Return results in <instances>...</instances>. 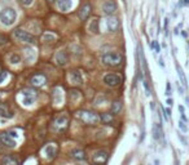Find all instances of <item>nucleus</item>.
<instances>
[{
	"instance_id": "27",
	"label": "nucleus",
	"mask_w": 189,
	"mask_h": 165,
	"mask_svg": "<svg viewBox=\"0 0 189 165\" xmlns=\"http://www.w3.org/2000/svg\"><path fill=\"white\" fill-rule=\"evenodd\" d=\"M43 41L44 43H54L56 41V36L53 34L51 32H45L44 35H43Z\"/></svg>"
},
{
	"instance_id": "42",
	"label": "nucleus",
	"mask_w": 189,
	"mask_h": 165,
	"mask_svg": "<svg viewBox=\"0 0 189 165\" xmlns=\"http://www.w3.org/2000/svg\"><path fill=\"white\" fill-rule=\"evenodd\" d=\"M178 110H179L180 114H185V108H184V106H183V105H180V106L178 107Z\"/></svg>"
},
{
	"instance_id": "31",
	"label": "nucleus",
	"mask_w": 189,
	"mask_h": 165,
	"mask_svg": "<svg viewBox=\"0 0 189 165\" xmlns=\"http://www.w3.org/2000/svg\"><path fill=\"white\" fill-rule=\"evenodd\" d=\"M179 129L181 130L183 133H188V125H187V123L185 121H183V120H179Z\"/></svg>"
},
{
	"instance_id": "1",
	"label": "nucleus",
	"mask_w": 189,
	"mask_h": 165,
	"mask_svg": "<svg viewBox=\"0 0 189 165\" xmlns=\"http://www.w3.org/2000/svg\"><path fill=\"white\" fill-rule=\"evenodd\" d=\"M101 62L109 67H117L122 64L123 56L121 53H117V52H106V53L102 54Z\"/></svg>"
},
{
	"instance_id": "24",
	"label": "nucleus",
	"mask_w": 189,
	"mask_h": 165,
	"mask_svg": "<svg viewBox=\"0 0 189 165\" xmlns=\"http://www.w3.org/2000/svg\"><path fill=\"white\" fill-rule=\"evenodd\" d=\"M70 156L73 159H75V160H84L85 159V152L83 150H74V151H71L70 152Z\"/></svg>"
},
{
	"instance_id": "14",
	"label": "nucleus",
	"mask_w": 189,
	"mask_h": 165,
	"mask_svg": "<svg viewBox=\"0 0 189 165\" xmlns=\"http://www.w3.org/2000/svg\"><path fill=\"white\" fill-rule=\"evenodd\" d=\"M2 165H20V160L14 155H4L0 160Z\"/></svg>"
},
{
	"instance_id": "47",
	"label": "nucleus",
	"mask_w": 189,
	"mask_h": 165,
	"mask_svg": "<svg viewBox=\"0 0 189 165\" xmlns=\"http://www.w3.org/2000/svg\"><path fill=\"white\" fill-rule=\"evenodd\" d=\"M154 164H156V165H160V160L156 159V160H154Z\"/></svg>"
},
{
	"instance_id": "26",
	"label": "nucleus",
	"mask_w": 189,
	"mask_h": 165,
	"mask_svg": "<svg viewBox=\"0 0 189 165\" xmlns=\"http://www.w3.org/2000/svg\"><path fill=\"white\" fill-rule=\"evenodd\" d=\"M21 95H25V97H31V98L36 99L38 93H36V90H34V89H23L22 92H21Z\"/></svg>"
},
{
	"instance_id": "37",
	"label": "nucleus",
	"mask_w": 189,
	"mask_h": 165,
	"mask_svg": "<svg viewBox=\"0 0 189 165\" xmlns=\"http://www.w3.org/2000/svg\"><path fill=\"white\" fill-rule=\"evenodd\" d=\"M172 94V88H171V84H170V81H167V84H166V95H170Z\"/></svg>"
},
{
	"instance_id": "17",
	"label": "nucleus",
	"mask_w": 189,
	"mask_h": 165,
	"mask_svg": "<svg viewBox=\"0 0 189 165\" xmlns=\"http://www.w3.org/2000/svg\"><path fill=\"white\" fill-rule=\"evenodd\" d=\"M57 7L61 12H69L73 8V0H57Z\"/></svg>"
},
{
	"instance_id": "15",
	"label": "nucleus",
	"mask_w": 189,
	"mask_h": 165,
	"mask_svg": "<svg viewBox=\"0 0 189 165\" xmlns=\"http://www.w3.org/2000/svg\"><path fill=\"white\" fill-rule=\"evenodd\" d=\"M106 26H108V30L110 32H115L119 28V21L117 17L110 16L108 17V21H106Z\"/></svg>"
},
{
	"instance_id": "8",
	"label": "nucleus",
	"mask_w": 189,
	"mask_h": 165,
	"mask_svg": "<svg viewBox=\"0 0 189 165\" xmlns=\"http://www.w3.org/2000/svg\"><path fill=\"white\" fill-rule=\"evenodd\" d=\"M0 145L8 148H14L16 147V140L9 136V133H0Z\"/></svg>"
},
{
	"instance_id": "28",
	"label": "nucleus",
	"mask_w": 189,
	"mask_h": 165,
	"mask_svg": "<svg viewBox=\"0 0 189 165\" xmlns=\"http://www.w3.org/2000/svg\"><path fill=\"white\" fill-rule=\"evenodd\" d=\"M100 118H101V120H102V123H104V124L113 123V114H102Z\"/></svg>"
},
{
	"instance_id": "21",
	"label": "nucleus",
	"mask_w": 189,
	"mask_h": 165,
	"mask_svg": "<svg viewBox=\"0 0 189 165\" xmlns=\"http://www.w3.org/2000/svg\"><path fill=\"white\" fill-rule=\"evenodd\" d=\"M52 97H53V102L56 103V105H60V103H62V88H60V86H56V88L53 89Z\"/></svg>"
},
{
	"instance_id": "13",
	"label": "nucleus",
	"mask_w": 189,
	"mask_h": 165,
	"mask_svg": "<svg viewBox=\"0 0 189 165\" xmlns=\"http://www.w3.org/2000/svg\"><path fill=\"white\" fill-rule=\"evenodd\" d=\"M69 79H70V81L73 84L79 85L83 82V75H82V72L79 70H73V71H70V74H69Z\"/></svg>"
},
{
	"instance_id": "38",
	"label": "nucleus",
	"mask_w": 189,
	"mask_h": 165,
	"mask_svg": "<svg viewBox=\"0 0 189 165\" xmlns=\"http://www.w3.org/2000/svg\"><path fill=\"white\" fill-rule=\"evenodd\" d=\"M20 2H21V4H22V5L30 7V5H31V4L34 3V0H20Z\"/></svg>"
},
{
	"instance_id": "35",
	"label": "nucleus",
	"mask_w": 189,
	"mask_h": 165,
	"mask_svg": "<svg viewBox=\"0 0 189 165\" xmlns=\"http://www.w3.org/2000/svg\"><path fill=\"white\" fill-rule=\"evenodd\" d=\"M8 77V72L7 71H0V84H3L5 79Z\"/></svg>"
},
{
	"instance_id": "16",
	"label": "nucleus",
	"mask_w": 189,
	"mask_h": 165,
	"mask_svg": "<svg viewBox=\"0 0 189 165\" xmlns=\"http://www.w3.org/2000/svg\"><path fill=\"white\" fill-rule=\"evenodd\" d=\"M91 10H92V5L89 3H85L82 5L80 10H79V17L82 21H85L89 17V14H91Z\"/></svg>"
},
{
	"instance_id": "29",
	"label": "nucleus",
	"mask_w": 189,
	"mask_h": 165,
	"mask_svg": "<svg viewBox=\"0 0 189 165\" xmlns=\"http://www.w3.org/2000/svg\"><path fill=\"white\" fill-rule=\"evenodd\" d=\"M9 62H11L12 64H17V63H20V62H21V57H20V54H16V53L11 54V56H9Z\"/></svg>"
},
{
	"instance_id": "32",
	"label": "nucleus",
	"mask_w": 189,
	"mask_h": 165,
	"mask_svg": "<svg viewBox=\"0 0 189 165\" xmlns=\"http://www.w3.org/2000/svg\"><path fill=\"white\" fill-rule=\"evenodd\" d=\"M152 49L156 50V53H160V52H161V45H160V43H158L157 40L152 41Z\"/></svg>"
},
{
	"instance_id": "10",
	"label": "nucleus",
	"mask_w": 189,
	"mask_h": 165,
	"mask_svg": "<svg viewBox=\"0 0 189 165\" xmlns=\"http://www.w3.org/2000/svg\"><path fill=\"white\" fill-rule=\"evenodd\" d=\"M0 116L3 119H12L14 116V111L5 103H0Z\"/></svg>"
},
{
	"instance_id": "48",
	"label": "nucleus",
	"mask_w": 189,
	"mask_h": 165,
	"mask_svg": "<svg viewBox=\"0 0 189 165\" xmlns=\"http://www.w3.org/2000/svg\"><path fill=\"white\" fill-rule=\"evenodd\" d=\"M184 5H189V0H184Z\"/></svg>"
},
{
	"instance_id": "4",
	"label": "nucleus",
	"mask_w": 189,
	"mask_h": 165,
	"mask_svg": "<svg viewBox=\"0 0 189 165\" xmlns=\"http://www.w3.org/2000/svg\"><path fill=\"white\" fill-rule=\"evenodd\" d=\"M69 127V116L66 114L57 115L52 121V130L54 133H64Z\"/></svg>"
},
{
	"instance_id": "9",
	"label": "nucleus",
	"mask_w": 189,
	"mask_h": 165,
	"mask_svg": "<svg viewBox=\"0 0 189 165\" xmlns=\"http://www.w3.org/2000/svg\"><path fill=\"white\" fill-rule=\"evenodd\" d=\"M117 10V4L113 0H106V2L102 4V12L105 13L106 16H113L114 12Z\"/></svg>"
},
{
	"instance_id": "20",
	"label": "nucleus",
	"mask_w": 189,
	"mask_h": 165,
	"mask_svg": "<svg viewBox=\"0 0 189 165\" xmlns=\"http://www.w3.org/2000/svg\"><path fill=\"white\" fill-rule=\"evenodd\" d=\"M152 133H153V138H154L156 141H160L161 138H163L162 125H161V124H154V125H153V129H152Z\"/></svg>"
},
{
	"instance_id": "22",
	"label": "nucleus",
	"mask_w": 189,
	"mask_h": 165,
	"mask_svg": "<svg viewBox=\"0 0 189 165\" xmlns=\"http://www.w3.org/2000/svg\"><path fill=\"white\" fill-rule=\"evenodd\" d=\"M175 67H176V71H178V75H179L180 82H181V85L187 89V77H185V75H184V71H183L181 66H180L179 63H175Z\"/></svg>"
},
{
	"instance_id": "5",
	"label": "nucleus",
	"mask_w": 189,
	"mask_h": 165,
	"mask_svg": "<svg viewBox=\"0 0 189 165\" xmlns=\"http://www.w3.org/2000/svg\"><path fill=\"white\" fill-rule=\"evenodd\" d=\"M13 36L18 41L27 43V44H34V43H35V36L31 35V34L27 32V31H25L22 28H16L13 31Z\"/></svg>"
},
{
	"instance_id": "40",
	"label": "nucleus",
	"mask_w": 189,
	"mask_h": 165,
	"mask_svg": "<svg viewBox=\"0 0 189 165\" xmlns=\"http://www.w3.org/2000/svg\"><path fill=\"white\" fill-rule=\"evenodd\" d=\"M178 90H179L180 94H184V93H185V88H184L183 85H180V82L178 84Z\"/></svg>"
},
{
	"instance_id": "18",
	"label": "nucleus",
	"mask_w": 189,
	"mask_h": 165,
	"mask_svg": "<svg viewBox=\"0 0 189 165\" xmlns=\"http://www.w3.org/2000/svg\"><path fill=\"white\" fill-rule=\"evenodd\" d=\"M23 54H25V58H26V61L27 62H30V63H33L34 61H35V58H36V52H35V49L34 48H25L23 49Z\"/></svg>"
},
{
	"instance_id": "7",
	"label": "nucleus",
	"mask_w": 189,
	"mask_h": 165,
	"mask_svg": "<svg viewBox=\"0 0 189 165\" xmlns=\"http://www.w3.org/2000/svg\"><path fill=\"white\" fill-rule=\"evenodd\" d=\"M108 159H109L108 152L101 150V151H97V152L92 156V163L94 165H105L106 161H108Z\"/></svg>"
},
{
	"instance_id": "12",
	"label": "nucleus",
	"mask_w": 189,
	"mask_h": 165,
	"mask_svg": "<svg viewBox=\"0 0 189 165\" xmlns=\"http://www.w3.org/2000/svg\"><path fill=\"white\" fill-rule=\"evenodd\" d=\"M54 61H56V63H57L58 66H65V64L69 62V54H67V52H65V50L57 52L56 56H54Z\"/></svg>"
},
{
	"instance_id": "11",
	"label": "nucleus",
	"mask_w": 189,
	"mask_h": 165,
	"mask_svg": "<svg viewBox=\"0 0 189 165\" xmlns=\"http://www.w3.org/2000/svg\"><path fill=\"white\" fill-rule=\"evenodd\" d=\"M45 82H47V77L43 75V74H36V75H34L31 79H30V84L33 86H36V88L45 85Z\"/></svg>"
},
{
	"instance_id": "52",
	"label": "nucleus",
	"mask_w": 189,
	"mask_h": 165,
	"mask_svg": "<svg viewBox=\"0 0 189 165\" xmlns=\"http://www.w3.org/2000/svg\"><path fill=\"white\" fill-rule=\"evenodd\" d=\"M0 98H2V94H0Z\"/></svg>"
},
{
	"instance_id": "19",
	"label": "nucleus",
	"mask_w": 189,
	"mask_h": 165,
	"mask_svg": "<svg viewBox=\"0 0 189 165\" xmlns=\"http://www.w3.org/2000/svg\"><path fill=\"white\" fill-rule=\"evenodd\" d=\"M88 31L93 34V35H97L100 34V22H98V18H93L88 25Z\"/></svg>"
},
{
	"instance_id": "50",
	"label": "nucleus",
	"mask_w": 189,
	"mask_h": 165,
	"mask_svg": "<svg viewBox=\"0 0 189 165\" xmlns=\"http://www.w3.org/2000/svg\"><path fill=\"white\" fill-rule=\"evenodd\" d=\"M48 2H54V0H48Z\"/></svg>"
},
{
	"instance_id": "3",
	"label": "nucleus",
	"mask_w": 189,
	"mask_h": 165,
	"mask_svg": "<svg viewBox=\"0 0 189 165\" xmlns=\"http://www.w3.org/2000/svg\"><path fill=\"white\" fill-rule=\"evenodd\" d=\"M17 20V12L11 7L3 8L0 10V22L4 26H12Z\"/></svg>"
},
{
	"instance_id": "41",
	"label": "nucleus",
	"mask_w": 189,
	"mask_h": 165,
	"mask_svg": "<svg viewBox=\"0 0 189 165\" xmlns=\"http://www.w3.org/2000/svg\"><path fill=\"white\" fill-rule=\"evenodd\" d=\"M166 103H167L169 106H172V105H174V99L171 98V97H169V98H167V101H166Z\"/></svg>"
},
{
	"instance_id": "6",
	"label": "nucleus",
	"mask_w": 189,
	"mask_h": 165,
	"mask_svg": "<svg viewBox=\"0 0 189 165\" xmlns=\"http://www.w3.org/2000/svg\"><path fill=\"white\" fill-rule=\"evenodd\" d=\"M104 82L105 85L110 86V88H115V86H119L122 82V77L118 75V74H108V75L104 76Z\"/></svg>"
},
{
	"instance_id": "25",
	"label": "nucleus",
	"mask_w": 189,
	"mask_h": 165,
	"mask_svg": "<svg viewBox=\"0 0 189 165\" xmlns=\"http://www.w3.org/2000/svg\"><path fill=\"white\" fill-rule=\"evenodd\" d=\"M121 110H122V102L121 101H115V102L111 103V114L113 115L119 114Z\"/></svg>"
},
{
	"instance_id": "53",
	"label": "nucleus",
	"mask_w": 189,
	"mask_h": 165,
	"mask_svg": "<svg viewBox=\"0 0 189 165\" xmlns=\"http://www.w3.org/2000/svg\"><path fill=\"white\" fill-rule=\"evenodd\" d=\"M78 165H82V164H78Z\"/></svg>"
},
{
	"instance_id": "49",
	"label": "nucleus",
	"mask_w": 189,
	"mask_h": 165,
	"mask_svg": "<svg viewBox=\"0 0 189 165\" xmlns=\"http://www.w3.org/2000/svg\"><path fill=\"white\" fill-rule=\"evenodd\" d=\"M181 35H183L184 38H187V32H185V31H183V32H181Z\"/></svg>"
},
{
	"instance_id": "46",
	"label": "nucleus",
	"mask_w": 189,
	"mask_h": 165,
	"mask_svg": "<svg viewBox=\"0 0 189 165\" xmlns=\"http://www.w3.org/2000/svg\"><path fill=\"white\" fill-rule=\"evenodd\" d=\"M185 102H187V106L189 107V97H185Z\"/></svg>"
},
{
	"instance_id": "33",
	"label": "nucleus",
	"mask_w": 189,
	"mask_h": 165,
	"mask_svg": "<svg viewBox=\"0 0 189 165\" xmlns=\"http://www.w3.org/2000/svg\"><path fill=\"white\" fill-rule=\"evenodd\" d=\"M69 95H70V99H74V101H75V99H78L79 98V92H78V90H70V94H69Z\"/></svg>"
},
{
	"instance_id": "30",
	"label": "nucleus",
	"mask_w": 189,
	"mask_h": 165,
	"mask_svg": "<svg viewBox=\"0 0 189 165\" xmlns=\"http://www.w3.org/2000/svg\"><path fill=\"white\" fill-rule=\"evenodd\" d=\"M23 99H22V102H23V105L25 106H31L34 102H35V98H31V97H25V95H22Z\"/></svg>"
},
{
	"instance_id": "23",
	"label": "nucleus",
	"mask_w": 189,
	"mask_h": 165,
	"mask_svg": "<svg viewBox=\"0 0 189 165\" xmlns=\"http://www.w3.org/2000/svg\"><path fill=\"white\" fill-rule=\"evenodd\" d=\"M44 154L47 155V158L48 159H53L56 156V154H57V148H56L53 145H49L44 148Z\"/></svg>"
},
{
	"instance_id": "39",
	"label": "nucleus",
	"mask_w": 189,
	"mask_h": 165,
	"mask_svg": "<svg viewBox=\"0 0 189 165\" xmlns=\"http://www.w3.org/2000/svg\"><path fill=\"white\" fill-rule=\"evenodd\" d=\"M178 137H179V140H180V141H181V143H183V145H184V146H187V145H188V142H187V140H185V138H184V136H183V134H180V132H179V134H178Z\"/></svg>"
},
{
	"instance_id": "51",
	"label": "nucleus",
	"mask_w": 189,
	"mask_h": 165,
	"mask_svg": "<svg viewBox=\"0 0 189 165\" xmlns=\"http://www.w3.org/2000/svg\"><path fill=\"white\" fill-rule=\"evenodd\" d=\"M188 46H189V40H188Z\"/></svg>"
},
{
	"instance_id": "44",
	"label": "nucleus",
	"mask_w": 189,
	"mask_h": 165,
	"mask_svg": "<svg viewBox=\"0 0 189 165\" xmlns=\"http://www.w3.org/2000/svg\"><path fill=\"white\" fill-rule=\"evenodd\" d=\"M8 133H9V136H11V137H13V138H16V137H17L16 132H8Z\"/></svg>"
},
{
	"instance_id": "2",
	"label": "nucleus",
	"mask_w": 189,
	"mask_h": 165,
	"mask_svg": "<svg viewBox=\"0 0 189 165\" xmlns=\"http://www.w3.org/2000/svg\"><path fill=\"white\" fill-rule=\"evenodd\" d=\"M75 115L78 119H80L83 123L88 124V125H96V124L100 123V120H101V118L96 114V112L88 111V110H80V111L76 112Z\"/></svg>"
},
{
	"instance_id": "34",
	"label": "nucleus",
	"mask_w": 189,
	"mask_h": 165,
	"mask_svg": "<svg viewBox=\"0 0 189 165\" xmlns=\"http://www.w3.org/2000/svg\"><path fill=\"white\" fill-rule=\"evenodd\" d=\"M143 85H144V88H145V93H147V95L149 97V95L152 94V92H150V86L148 84V81L147 80H143Z\"/></svg>"
},
{
	"instance_id": "45",
	"label": "nucleus",
	"mask_w": 189,
	"mask_h": 165,
	"mask_svg": "<svg viewBox=\"0 0 189 165\" xmlns=\"http://www.w3.org/2000/svg\"><path fill=\"white\" fill-rule=\"evenodd\" d=\"M184 5V0H179V7H183Z\"/></svg>"
},
{
	"instance_id": "36",
	"label": "nucleus",
	"mask_w": 189,
	"mask_h": 165,
	"mask_svg": "<svg viewBox=\"0 0 189 165\" xmlns=\"http://www.w3.org/2000/svg\"><path fill=\"white\" fill-rule=\"evenodd\" d=\"M8 43H9V40H8V38L3 36V35H0V46H4V45H7Z\"/></svg>"
},
{
	"instance_id": "43",
	"label": "nucleus",
	"mask_w": 189,
	"mask_h": 165,
	"mask_svg": "<svg viewBox=\"0 0 189 165\" xmlns=\"http://www.w3.org/2000/svg\"><path fill=\"white\" fill-rule=\"evenodd\" d=\"M160 66L162 68H165V63H163V58H160Z\"/></svg>"
}]
</instances>
